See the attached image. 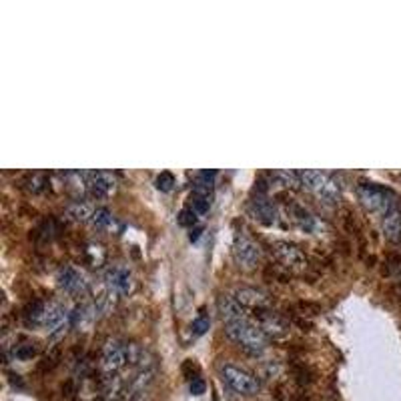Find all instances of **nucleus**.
<instances>
[{
    "label": "nucleus",
    "instance_id": "20e7f679",
    "mask_svg": "<svg viewBox=\"0 0 401 401\" xmlns=\"http://www.w3.org/2000/svg\"><path fill=\"white\" fill-rule=\"evenodd\" d=\"M221 376H223V381H225L227 385L233 389L235 393H241V395H255L261 389L259 377L249 373L243 367H237V365H223L221 367Z\"/></svg>",
    "mask_w": 401,
    "mask_h": 401
},
{
    "label": "nucleus",
    "instance_id": "423d86ee",
    "mask_svg": "<svg viewBox=\"0 0 401 401\" xmlns=\"http://www.w3.org/2000/svg\"><path fill=\"white\" fill-rule=\"evenodd\" d=\"M42 327L49 331L52 337L63 335L64 331L71 327V311L64 307L63 303H50V305H47Z\"/></svg>",
    "mask_w": 401,
    "mask_h": 401
},
{
    "label": "nucleus",
    "instance_id": "f257e3e1",
    "mask_svg": "<svg viewBox=\"0 0 401 401\" xmlns=\"http://www.w3.org/2000/svg\"><path fill=\"white\" fill-rule=\"evenodd\" d=\"M225 333L227 337L235 341L239 347H243L251 355H257V353L265 351L267 343H269V337H267L263 329L255 325V323H251L247 317L233 321V323H227Z\"/></svg>",
    "mask_w": 401,
    "mask_h": 401
},
{
    "label": "nucleus",
    "instance_id": "412c9836",
    "mask_svg": "<svg viewBox=\"0 0 401 401\" xmlns=\"http://www.w3.org/2000/svg\"><path fill=\"white\" fill-rule=\"evenodd\" d=\"M113 213L107 207H97L95 213H92V219H90V223L97 227V229H109V227L113 225Z\"/></svg>",
    "mask_w": 401,
    "mask_h": 401
},
{
    "label": "nucleus",
    "instance_id": "a211bd4d",
    "mask_svg": "<svg viewBox=\"0 0 401 401\" xmlns=\"http://www.w3.org/2000/svg\"><path fill=\"white\" fill-rule=\"evenodd\" d=\"M291 217H293V221L297 223L299 229L303 231H307V233H311L315 227H317V221H315V217L305 207H301V205H291Z\"/></svg>",
    "mask_w": 401,
    "mask_h": 401
},
{
    "label": "nucleus",
    "instance_id": "b1692460",
    "mask_svg": "<svg viewBox=\"0 0 401 401\" xmlns=\"http://www.w3.org/2000/svg\"><path fill=\"white\" fill-rule=\"evenodd\" d=\"M173 185H175V175H173V173H169V171H163L161 175L155 179V187L159 188V191H163V193L171 191Z\"/></svg>",
    "mask_w": 401,
    "mask_h": 401
},
{
    "label": "nucleus",
    "instance_id": "f03ea898",
    "mask_svg": "<svg viewBox=\"0 0 401 401\" xmlns=\"http://www.w3.org/2000/svg\"><path fill=\"white\" fill-rule=\"evenodd\" d=\"M357 197L364 203V207L371 213H377L379 217L388 215L393 207H397V197L393 191L388 187H381L371 181H359L357 185Z\"/></svg>",
    "mask_w": 401,
    "mask_h": 401
},
{
    "label": "nucleus",
    "instance_id": "9d476101",
    "mask_svg": "<svg viewBox=\"0 0 401 401\" xmlns=\"http://www.w3.org/2000/svg\"><path fill=\"white\" fill-rule=\"evenodd\" d=\"M273 253L285 267H305V263H307V257H305L303 249L297 247L295 243H289V241H275Z\"/></svg>",
    "mask_w": 401,
    "mask_h": 401
},
{
    "label": "nucleus",
    "instance_id": "f3484780",
    "mask_svg": "<svg viewBox=\"0 0 401 401\" xmlns=\"http://www.w3.org/2000/svg\"><path fill=\"white\" fill-rule=\"evenodd\" d=\"M95 209H97V207H92V205L87 203V200L76 199L66 205L64 213H66L68 219H73V221H90V219H92V213H95Z\"/></svg>",
    "mask_w": 401,
    "mask_h": 401
},
{
    "label": "nucleus",
    "instance_id": "5701e85b",
    "mask_svg": "<svg viewBox=\"0 0 401 401\" xmlns=\"http://www.w3.org/2000/svg\"><path fill=\"white\" fill-rule=\"evenodd\" d=\"M209 325H211V317L207 313V309H200L199 315H197V319H195L193 325H191V331H193L195 337H199V335H203V333L209 329Z\"/></svg>",
    "mask_w": 401,
    "mask_h": 401
},
{
    "label": "nucleus",
    "instance_id": "6ab92c4d",
    "mask_svg": "<svg viewBox=\"0 0 401 401\" xmlns=\"http://www.w3.org/2000/svg\"><path fill=\"white\" fill-rule=\"evenodd\" d=\"M271 179L277 181L281 187L291 188V191H299L303 188V181H301L299 171H273Z\"/></svg>",
    "mask_w": 401,
    "mask_h": 401
},
{
    "label": "nucleus",
    "instance_id": "4be33fe9",
    "mask_svg": "<svg viewBox=\"0 0 401 401\" xmlns=\"http://www.w3.org/2000/svg\"><path fill=\"white\" fill-rule=\"evenodd\" d=\"M13 355L18 361H28V359H32V357L37 355V347H35V343H30V341H23V343H18V345L14 347Z\"/></svg>",
    "mask_w": 401,
    "mask_h": 401
},
{
    "label": "nucleus",
    "instance_id": "1a4fd4ad",
    "mask_svg": "<svg viewBox=\"0 0 401 401\" xmlns=\"http://www.w3.org/2000/svg\"><path fill=\"white\" fill-rule=\"evenodd\" d=\"M116 187V179L111 171H88L87 193L92 199L109 197Z\"/></svg>",
    "mask_w": 401,
    "mask_h": 401
},
{
    "label": "nucleus",
    "instance_id": "bb28decb",
    "mask_svg": "<svg viewBox=\"0 0 401 401\" xmlns=\"http://www.w3.org/2000/svg\"><path fill=\"white\" fill-rule=\"evenodd\" d=\"M199 233H200V227H195V231L191 229V235H188V239H191V241H197V239H199Z\"/></svg>",
    "mask_w": 401,
    "mask_h": 401
},
{
    "label": "nucleus",
    "instance_id": "dca6fc26",
    "mask_svg": "<svg viewBox=\"0 0 401 401\" xmlns=\"http://www.w3.org/2000/svg\"><path fill=\"white\" fill-rule=\"evenodd\" d=\"M44 313H47V305H44L42 301L40 299L30 301V303H26V307L23 309V321H25L28 327L42 325Z\"/></svg>",
    "mask_w": 401,
    "mask_h": 401
},
{
    "label": "nucleus",
    "instance_id": "0eeeda50",
    "mask_svg": "<svg viewBox=\"0 0 401 401\" xmlns=\"http://www.w3.org/2000/svg\"><path fill=\"white\" fill-rule=\"evenodd\" d=\"M56 281H59V287L66 293H71V295H85L90 287L87 275L73 265H64L59 271Z\"/></svg>",
    "mask_w": 401,
    "mask_h": 401
},
{
    "label": "nucleus",
    "instance_id": "39448f33",
    "mask_svg": "<svg viewBox=\"0 0 401 401\" xmlns=\"http://www.w3.org/2000/svg\"><path fill=\"white\" fill-rule=\"evenodd\" d=\"M100 365H102V371L107 376H114L125 365H128V359H126V341H116V339L107 341L104 347H102V355H100Z\"/></svg>",
    "mask_w": 401,
    "mask_h": 401
},
{
    "label": "nucleus",
    "instance_id": "6e6552de",
    "mask_svg": "<svg viewBox=\"0 0 401 401\" xmlns=\"http://www.w3.org/2000/svg\"><path fill=\"white\" fill-rule=\"evenodd\" d=\"M233 255H235V261L239 263V267H243V269L255 267V265L259 263V259H261L259 245H257L253 239L245 237V235H237V237H235Z\"/></svg>",
    "mask_w": 401,
    "mask_h": 401
},
{
    "label": "nucleus",
    "instance_id": "4468645a",
    "mask_svg": "<svg viewBox=\"0 0 401 401\" xmlns=\"http://www.w3.org/2000/svg\"><path fill=\"white\" fill-rule=\"evenodd\" d=\"M217 311L221 315V319L227 323H233V321H239V319H245V309L243 305L239 303L235 295H219L217 299Z\"/></svg>",
    "mask_w": 401,
    "mask_h": 401
},
{
    "label": "nucleus",
    "instance_id": "393cba45",
    "mask_svg": "<svg viewBox=\"0 0 401 401\" xmlns=\"http://www.w3.org/2000/svg\"><path fill=\"white\" fill-rule=\"evenodd\" d=\"M176 221H179V225L183 227H193L197 225V211L191 207V209H183L181 213H179V217H176Z\"/></svg>",
    "mask_w": 401,
    "mask_h": 401
},
{
    "label": "nucleus",
    "instance_id": "ddd939ff",
    "mask_svg": "<svg viewBox=\"0 0 401 401\" xmlns=\"http://www.w3.org/2000/svg\"><path fill=\"white\" fill-rule=\"evenodd\" d=\"M249 213L253 215V219H257L263 225H275L279 213L277 207L269 199H265L263 195H257L255 199L249 203Z\"/></svg>",
    "mask_w": 401,
    "mask_h": 401
},
{
    "label": "nucleus",
    "instance_id": "2eb2a0df",
    "mask_svg": "<svg viewBox=\"0 0 401 401\" xmlns=\"http://www.w3.org/2000/svg\"><path fill=\"white\" fill-rule=\"evenodd\" d=\"M97 305L95 303H83L75 307V311H71V327H88L97 319Z\"/></svg>",
    "mask_w": 401,
    "mask_h": 401
},
{
    "label": "nucleus",
    "instance_id": "f8f14e48",
    "mask_svg": "<svg viewBox=\"0 0 401 401\" xmlns=\"http://www.w3.org/2000/svg\"><path fill=\"white\" fill-rule=\"evenodd\" d=\"M104 285L116 295H126L133 289V275L126 271L125 267L114 265V267H109L107 273H104Z\"/></svg>",
    "mask_w": 401,
    "mask_h": 401
},
{
    "label": "nucleus",
    "instance_id": "aec40b11",
    "mask_svg": "<svg viewBox=\"0 0 401 401\" xmlns=\"http://www.w3.org/2000/svg\"><path fill=\"white\" fill-rule=\"evenodd\" d=\"M49 173H32V175H28V179H26V188L30 193H42L44 188H49Z\"/></svg>",
    "mask_w": 401,
    "mask_h": 401
},
{
    "label": "nucleus",
    "instance_id": "9b49d317",
    "mask_svg": "<svg viewBox=\"0 0 401 401\" xmlns=\"http://www.w3.org/2000/svg\"><path fill=\"white\" fill-rule=\"evenodd\" d=\"M235 297L243 307H251L255 311H263V309L271 307V297H269V293H265L263 289L239 287L235 291Z\"/></svg>",
    "mask_w": 401,
    "mask_h": 401
},
{
    "label": "nucleus",
    "instance_id": "a878e982",
    "mask_svg": "<svg viewBox=\"0 0 401 401\" xmlns=\"http://www.w3.org/2000/svg\"><path fill=\"white\" fill-rule=\"evenodd\" d=\"M188 389H191V393H193V395H203V393H205V389H207V383H205V381L197 376L188 381Z\"/></svg>",
    "mask_w": 401,
    "mask_h": 401
},
{
    "label": "nucleus",
    "instance_id": "7ed1b4c3",
    "mask_svg": "<svg viewBox=\"0 0 401 401\" xmlns=\"http://www.w3.org/2000/svg\"><path fill=\"white\" fill-rule=\"evenodd\" d=\"M303 187L309 188L315 197H319L325 203H335L341 195V185L333 175H329L325 171H299Z\"/></svg>",
    "mask_w": 401,
    "mask_h": 401
}]
</instances>
